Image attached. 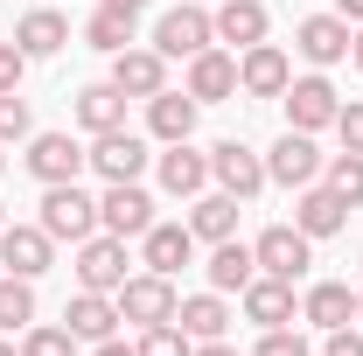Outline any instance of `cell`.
<instances>
[{
	"mask_svg": "<svg viewBox=\"0 0 363 356\" xmlns=\"http://www.w3.org/2000/svg\"><path fill=\"white\" fill-rule=\"evenodd\" d=\"M35 210H43L35 223H43L56 245H84L91 230H98V196H91L84 182H49Z\"/></svg>",
	"mask_w": 363,
	"mask_h": 356,
	"instance_id": "6da1fadb",
	"label": "cell"
},
{
	"mask_svg": "<svg viewBox=\"0 0 363 356\" xmlns=\"http://www.w3.org/2000/svg\"><path fill=\"white\" fill-rule=\"evenodd\" d=\"M119 301V321H133V328H154V321H175L182 294L168 272H126V287L112 294Z\"/></svg>",
	"mask_w": 363,
	"mask_h": 356,
	"instance_id": "7a4b0ae2",
	"label": "cell"
},
{
	"mask_svg": "<svg viewBox=\"0 0 363 356\" xmlns=\"http://www.w3.org/2000/svg\"><path fill=\"white\" fill-rule=\"evenodd\" d=\"M321 168H328V154L315 147V133H286L266 147V182H279V189H308V182H321Z\"/></svg>",
	"mask_w": 363,
	"mask_h": 356,
	"instance_id": "3957f363",
	"label": "cell"
},
{
	"mask_svg": "<svg viewBox=\"0 0 363 356\" xmlns=\"http://www.w3.org/2000/svg\"><path fill=\"white\" fill-rule=\"evenodd\" d=\"M252 259H259V272H272V279H308V266H315V238L294 230V223H272V230L252 238Z\"/></svg>",
	"mask_w": 363,
	"mask_h": 356,
	"instance_id": "277c9868",
	"label": "cell"
},
{
	"mask_svg": "<svg viewBox=\"0 0 363 356\" xmlns=\"http://www.w3.org/2000/svg\"><path fill=\"white\" fill-rule=\"evenodd\" d=\"M217 43V21H210V7H196V0H182L168 7L161 21H154V49L175 63V56H203V49Z\"/></svg>",
	"mask_w": 363,
	"mask_h": 356,
	"instance_id": "5b68a950",
	"label": "cell"
},
{
	"mask_svg": "<svg viewBox=\"0 0 363 356\" xmlns=\"http://www.w3.org/2000/svg\"><path fill=\"white\" fill-rule=\"evenodd\" d=\"M21 168H28V175L43 182H77L91 168V147H77V140L70 133H28V154H21Z\"/></svg>",
	"mask_w": 363,
	"mask_h": 356,
	"instance_id": "8992f818",
	"label": "cell"
},
{
	"mask_svg": "<svg viewBox=\"0 0 363 356\" xmlns=\"http://www.w3.org/2000/svg\"><path fill=\"white\" fill-rule=\"evenodd\" d=\"M279 105H286V126L294 133H321V126H335V112H342V98H335V84L328 77H294V84L279 91Z\"/></svg>",
	"mask_w": 363,
	"mask_h": 356,
	"instance_id": "52a82bcc",
	"label": "cell"
},
{
	"mask_svg": "<svg viewBox=\"0 0 363 356\" xmlns=\"http://www.w3.org/2000/svg\"><path fill=\"white\" fill-rule=\"evenodd\" d=\"M210 182H217L224 196H238V203H252V196L266 189V154H252L245 140H217V147H210Z\"/></svg>",
	"mask_w": 363,
	"mask_h": 356,
	"instance_id": "ba28073f",
	"label": "cell"
},
{
	"mask_svg": "<svg viewBox=\"0 0 363 356\" xmlns=\"http://www.w3.org/2000/svg\"><path fill=\"white\" fill-rule=\"evenodd\" d=\"M98 230H112V238H147V230H154V196H147L140 182H105V196H98Z\"/></svg>",
	"mask_w": 363,
	"mask_h": 356,
	"instance_id": "9c48e42d",
	"label": "cell"
},
{
	"mask_svg": "<svg viewBox=\"0 0 363 356\" xmlns=\"http://www.w3.org/2000/svg\"><path fill=\"white\" fill-rule=\"evenodd\" d=\"M77 287H91V294H119V287H126V238L91 230L84 245H77Z\"/></svg>",
	"mask_w": 363,
	"mask_h": 356,
	"instance_id": "30bf717a",
	"label": "cell"
},
{
	"mask_svg": "<svg viewBox=\"0 0 363 356\" xmlns=\"http://www.w3.org/2000/svg\"><path fill=\"white\" fill-rule=\"evenodd\" d=\"M286 84H294V56H286L279 43L238 49V91H245V98H279Z\"/></svg>",
	"mask_w": 363,
	"mask_h": 356,
	"instance_id": "8fae6325",
	"label": "cell"
},
{
	"mask_svg": "<svg viewBox=\"0 0 363 356\" xmlns=\"http://www.w3.org/2000/svg\"><path fill=\"white\" fill-rule=\"evenodd\" d=\"M0 266L14 272V279H43L56 266V238H49L43 223H7L0 230Z\"/></svg>",
	"mask_w": 363,
	"mask_h": 356,
	"instance_id": "7c38bea8",
	"label": "cell"
},
{
	"mask_svg": "<svg viewBox=\"0 0 363 356\" xmlns=\"http://www.w3.org/2000/svg\"><path fill=\"white\" fill-rule=\"evenodd\" d=\"M189 98H196V105H224V98H238V56H230V49H203V56H189Z\"/></svg>",
	"mask_w": 363,
	"mask_h": 356,
	"instance_id": "4fadbf2b",
	"label": "cell"
},
{
	"mask_svg": "<svg viewBox=\"0 0 363 356\" xmlns=\"http://www.w3.org/2000/svg\"><path fill=\"white\" fill-rule=\"evenodd\" d=\"M238 301H245V321H259V328H286V321H301L294 279H272V272H252V287H245Z\"/></svg>",
	"mask_w": 363,
	"mask_h": 356,
	"instance_id": "5bb4252c",
	"label": "cell"
},
{
	"mask_svg": "<svg viewBox=\"0 0 363 356\" xmlns=\"http://www.w3.org/2000/svg\"><path fill=\"white\" fill-rule=\"evenodd\" d=\"M342 223H350V203H342L328 182H308V189H294V230H308V238L321 245V238H335Z\"/></svg>",
	"mask_w": 363,
	"mask_h": 356,
	"instance_id": "9a60e30c",
	"label": "cell"
},
{
	"mask_svg": "<svg viewBox=\"0 0 363 356\" xmlns=\"http://www.w3.org/2000/svg\"><path fill=\"white\" fill-rule=\"evenodd\" d=\"M147 161H154V154H147V140L126 133V126L91 140V168H98L105 182H140V175H147Z\"/></svg>",
	"mask_w": 363,
	"mask_h": 356,
	"instance_id": "2e32d148",
	"label": "cell"
},
{
	"mask_svg": "<svg viewBox=\"0 0 363 356\" xmlns=\"http://www.w3.org/2000/svg\"><path fill=\"white\" fill-rule=\"evenodd\" d=\"M350 35H357V28H350L342 14H308V21L294 28V49H301L315 70H328V63H342V56H350Z\"/></svg>",
	"mask_w": 363,
	"mask_h": 356,
	"instance_id": "e0dca14e",
	"label": "cell"
},
{
	"mask_svg": "<svg viewBox=\"0 0 363 356\" xmlns=\"http://www.w3.org/2000/svg\"><path fill=\"white\" fill-rule=\"evenodd\" d=\"M112 84L126 91V98H154V91H168V56H161V49L147 43V49H119V56H112Z\"/></svg>",
	"mask_w": 363,
	"mask_h": 356,
	"instance_id": "ac0fdd59",
	"label": "cell"
},
{
	"mask_svg": "<svg viewBox=\"0 0 363 356\" xmlns=\"http://www.w3.org/2000/svg\"><path fill=\"white\" fill-rule=\"evenodd\" d=\"M189 259H196V230H189V223H161V217H154V230L140 238V266H147V272H168V279H175Z\"/></svg>",
	"mask_w": 363,
	"mask_h": 356,
	"instance_id": "d6986e66",
	"label": "cell"
},
{
	"mask_svg": "<svg viewBox=\"0 0 363 356\" xmlns=\"http://www.w3.org/2000/svg\"><path fill=\"white\" fill-rule=\"evenodd\" d=\"M301 321H315L321 335H328V328H350V321H357V287H350V279H315V287L301 294Z\"/></svg>",
	"mask_w": 363,
	"mask_h": 356,
	"instance_id": "ffe728a7",
	"label": "cell"
},
{
	"mask_svg": "<svg viewBox=\"0 0 363 356\" xmlns=\"http://www.w3.org/2000/svg\"><path fill=\"white\" fill-rule=\"evenodd\" d=\"M217 43L238 56V49H252V43H266V28H272V14H266V0H224L217 14Z\"/></svg>",
	"mask_w": 363,
	"mask_h": 356,
	"instance_id": "44dd1931",
	"label": "cell"
},
{
	"mask_svg": "<svg viewBox=\"0 0 363 356\" xmlns=\"http://www.w3.org/2000/svg\"><path fill=\"white\" fill-rule=\"evenodd\" d=\"M189 230H196V245H224V238H238V196H224V189H203V196H189Z\"/></svg>",
	"mask_w": 363,
	"mask_h": 356,
	"instance_id": "7402d4cb",
	"label": "cell"
},
{
	"mask_svg": "<svg viewBox=\"0 0 363 356\" xmlns=\"http://www.w3.org/2000/svg\"><path fill=\"white\" fill-rule=\"evenodd\" d=\"M154 175H161L168 196H203L210 189V154H196L189 140H175L168 154H154Z\"/></svg>",
	"mask_w": 363,
	"mask_h": 356,
	"instance_id": "603a6c76",
	"label": "cell"
},
{
	"mask_svg": "<svg viewBox=\"0 0 363 356\" xmlns=\"http://www.w3.org/2000/svg\"><path fill=\"white\" fill-rule=\"evenodd\" d=\"M63 328H70L77 343H105V335H119V301H112V294L77 287V301L63 308Z\"/></svg>",
	"mask_w": 363,
	"mask_h": 356,
	"instance_id": "cb8c5ba5",
	"label": "cell"
},
{
	"mask_svg": "<svg viewBox=\"0 0 363 356\" xmlns=\"http://www.w3.org/2000/svg\"><path fill=\"white\" fill-rule=\"evenodd\" d=\"M196 112H203V105H196L189 91H154V98H147V133L161 140V147H175V140L196 133Z\"/></svg>",
	"mask_w": 363,
	"mask_h": 356,
	"instance_id": "d4e9b609",
	"label": "cell"
},
{
	"mask_svg": "<svg viewBox=\"0 0 363 356\" xmlns=\"http://www.w3.org/2000/svg\"><path fill=\"white\" fill-rule=\"evenodd\" d=\"M14 43H21L28 63H43V56H56V49L70 43V21H63L56 7H28V14L14 21Z\"/></svg>",
	"mask_w": 363,
	"mask_h": 356,
	"instance_id": "484cf974",
	"label": "cell"
},
{
	"mask_svg": "<svg viewBox=\"0 0 363 356\" xmlns=\"http://www.w3.org/2000/svg\"><path fill=\"white\" fill-rule=\"evenodd\" d=\"M77 126H84L91 140L119 133V126H126V91L112 84V77H105V84H84V91H77Z\"/></svg>",
	"mask_w": 363,
	"mask_h": 356,
	"instance_id": "4316f807",
	"label": "cell"
},
{
	"mask_svg": "<svg viewBox=\"0 0 363 356\" xmlns=\"http://www.w3.org/2000/svg\"><path fill=\"white\" fill-rule=\"evenodd\" d=\"M175 328L189 335V343H217L230 328V308H224V294L210 287V294H182V308H175Z\"/></svg>",
	"mask_w": 363,
	"mask_h": 356,
	"instance_id": "83f0119b",
	"label": "cell"
},
{
	"mask_svg": "<svg viewBox=\"0 0 363 356\" xmlns=\"http://www.w3.org/2000/svg\"><path fill=\"white\" fill-rule=\"evenodd\" d=\"M210 287L217 294H245L252 287V272H259V259H252V245H238V238H224V245H210Z\"/></svg>",
	"mask_w": 363,
	"mask_h": 356,
	"instance_id": "f1b7e54d",
	"label": "cell"
},
{
	"mask_svg": "<svg viewBox=\"0 0 363 356\" xmlns=\"http://www.w3.org/2000/svg\"><path fill=\"white\" fill-rule=\"evenodd\" d=\"M28 321H35V279L0 272V328H7V335H21Z\"/></svg>",
	"mask_w": 363,
	"mask_h": 356,
	"instance_id": "f546056e",
	"label": "cell"
},
{
	"mask_svg": "<svg viewBox=\"0 0 363 356\" xmlns=\"http://www.w3.org/2000/svg\"><path fill=\"white\" fill-rule=\"evenodd\" d=\"M84 43L105 49V56H119V49H133V14H119V7H98L84 21Z\"/></svg>",
	"mask_w": 363,
	"mask_h": 356,
	"instance_id": "4dcf8cb0",
	"label": "cell"
},
{
	"mask_svg": "<svg viewBox=\"0 0 363 356\" xmlns=\"http://www.w3.org/2000/svg\"><path fill=\"white\" fill-rule=\"evenodd\" d=\"M321 182H328V189H335L350 210H363V154H328Z\"/></svg>",
	"mask_w": 363,
	"mask_h": 356,
	"instance_id": "1f68e13d",
	"label": "cell"
},
{
	"mask_svg": "<svg viewBox=\"0 0 363 356\" xmlns=\"http://www.w3.org/2000/svg\"><path fill=\"white\" fill-rule=\"evenodd\" d=\"M84 343L70 335V328H43V321H28L21 328V356H77Z\"/></svg>",
	"mask_w": 363,
	"mask_h": 356,
	"instance_id": "d6a6232c",
	"label": "cell"
},
{
	"mask_svg": "<svg viewBox=\"0 0 363 356\" xmlns=\"http://www.w3.org/2000/svg\"><path fill=\"white\" fill-rule=\"evenodd\" d=\"M196 343L182 335L175 321H154V328H140V343H133V356H189Z\"/></svg>",
	"mask_w": 363,
	"mask_h": 356,
	"instance_id": "836d02e7",
	"label": "cell"
},
{
	"mask_svg": "<svg viewBox=\"0 0 363 356\" xmlns=\"http://www.w3.org/2000/svg\"><path fill=\"white\" fill-rule=\"evenodd\" d=\"M35 133V112H28V98L21 91H0V147H14V140Z\"/></svg>",
	"mask_w": 363,
	"mask_h": 356,
	"instance_id": "e575fe53",
	"label": "cell"
},
{
	"mask_svg": "<svg viewBox=\"0 0 363 356\" xmlns=\"http://www.w3.org/2000/svg\"><path fill=\"white\" fill-rule=\"evenodd\" d=\"M252 356H315V350H308V335H301V328L286 321V328H259Z\"/></svg>",
	"mask_w": 363,
	"mask_h": 356,
	"instance_id": "d590c367",
	"label": "cell"
},
{
	"mask_svg": "<svg viewBox=\"0 0 363 356\" xmlns=\"http://www.w3.org/2000/svg\"><path fill=\"white\" fill-rule=\"evenodd\" d=\"M335 133H342V154H363V98H350L335 112Z\"/></svg>",
	"mask_w": 363,
	"mask_h": 356,
	"instance_id": "8d00e7d4",
	"label": "cell"
},
{
	"mask_svg": "<svg viewBox=\"0 0 363 356\" xmlns=\"http://www.w3.org/2000/svg\"><path fill=\"white\" fill-rule=\"evenodd\" d=\"M21 77H28V56H21V43L7 35V43H0V91H21Z\"/></svg>",
	"mask_w": 363,
	"mask_h": 356,
	"instance_id": "74e56055",
	"label": "cell"
},
{
	"mask_svg": "<svg viewBox=\"0 0 363 356\" xmlns=\"http://www.w3.org/2000/svg\"><path fill=\"white\" fill-rule=\"evenodd\" d=\"M321 356H363V335L357 328H328L321 335Z\"/></svg>",
	"mask_w": 363,
	"mask_h": 356,
	"instance_id": "f35d334b",
	"label": "cell"
},
{
	"mask_svg": "<svg viewBox=\"0 0 363 356\" xmlns=\"http://www.w3.org/2000/svg\"><path fill=\"white\" fill-rule=\"evenodd\" d=\"M91 356H133V343H119V335H105V343H91Z\"/></svg>",
	"mask_w": 363,
	"mask_h": 356,
	"instance_id": "ab89813d",
	"label": "cell"
},
{
	"mask_svg": "<svg viewBox=\"0 0 363 356\" xmlns=\"http://www.w3.org/2000/svg\"><path fill=\"white\" fill-rule=\"evenodd\" d=\"M335 14H342L350 28H363V0H335Z\"/></svg>",
	"mask_w": 363,
	"mask_h": 356,
	"instance_id": "60d3db41",
	"label": "cell"
},
{
	"mask_svg": "<svg viewBox=\"0 0 363 356\" xmlns=\"http://www.w3.org/2000/svg\"><path fill=\"white\" fill-rule=\"evenodd\" d=\"M189 356H238V350H230L224 335H217V343H196V350H189Z\"/></svg>",
	"mask_w": 363,
	"mask_h": 356,
	"instance_id": "b9f144b4",
	"label": "cell"
},
{
	"mask_svg": "<svg viewBox=\"0 0 363 356\" xmlns=\"http://www.w3.org/2000/svg\"><path fill=\"white\" fill-rule=\"evenodd\" d=\"M98 7H119V14H133V21L147 14V0H98Z\"/></svg>",
	"mask_w": 363,
	"mask_h": 356,
	"instance_id": "7bdbcfd3",
	"label": "cell"
},
{
	"mask_svg": "<svg viewBox=\"0 0 363 356\" xmlns=\"http://www.w3.org/2000/svg\"><path fill=\"white\" fill-rule=\"evenodd\" d=\"M350 63H357V70H363V28H357V35H350Z\"/></svg>",
	"mask_w": 363,
	"mask_h": 356,
	"instance_id": "ee69618b",
	"label": "cell"
},
{
	"mask_svg": "<svg viewBox=\"0 0 363 356\" xmlns=\"http://www.w3.org/2000/svg\"><path fill=\"white\" fill-rule=\"evenodd\" d=\"M357 321H363V287H357Z\"/></svg>",
	"mask_w": 363,
	"mask_h": 356,
	"instance_id": "f6af8a7d",
	"label": "cell"
},
{
	"mask_svg": "<svg viewBox=\"0 0 363 356\" xmlns=\"http://www.w3.org/2000/svg\"><path fill=\"white\" fill-rule=\"evenodd\" d=\"M0 175H7V147H0Z\"/></svg>",
	"mask_w": 363,
	"mask_h": 356,
	"instance_id": "bcb514c9",
	"label": "cell"
},
{
	"mask_svg": "<svg viewBox=\"0 0 363 356\" xmlns=\"http://www.w3.org/2000/svg\"><path fill=\"white\" fill-rule=\"evenodd\" d=\"M0 356H21V350H7V343H0Z\"/></svg>",
	"mask_w": 363,
	"mask_h": 356,
	"instance_id": "7dc6e473",
	"label": "cell"
},
{
	"mask_svg": "<svg viewBox=\"0 0 363 356\" xmlns=\"http://www.w3.org/2000/svg\"><path fill=\"white\" fill-rule=\"evenodd\" d=\"M0 230H7V210H0Z\"/></svg>",
	"mask_w": 363,
	"mask_h": 356,
	"instance_id": "c3c4849f",
	"label": "cell"
}]
</instances>
